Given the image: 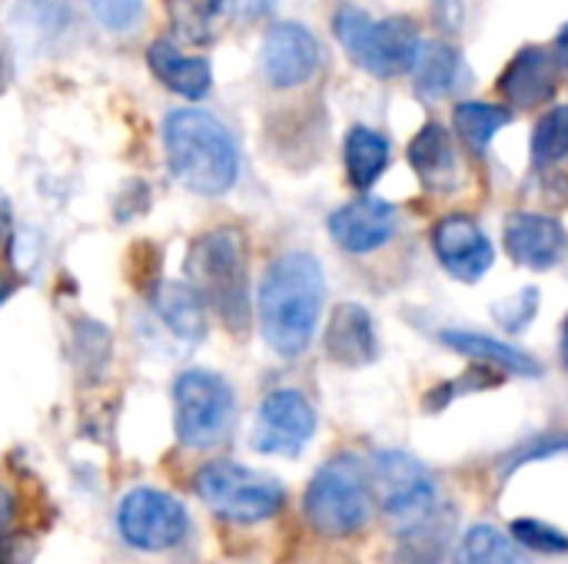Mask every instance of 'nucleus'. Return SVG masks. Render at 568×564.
<instances>
[{"label": "nucleus", "mask_w": 568, "mask_h": 564, "mask_svg": "<svg viewBox=\"0 0 568 564\" xmlns=\"http://www.w3.org/2000/svg\"><path fill=\"white\" fill-rule=\"evenodd\" d=\"M0 73H3V66H0Z\"/></svg>", "instance_id": "39"}, {"label": "nucleus", "mask_w": 568, "mask_h": 564, "mask_svg": "<svg viewBox=\"0 0 568 564\" xmlns=\"http://www.w3.org/2000/svg\"><path fill=\"white\" fill-rule=\"evenodd\" d=\"M173 33L186 43H210L216 37L220 17H223V0H166Z\"/></svg>", "instance_id": "25"}, {"label": "nucleus", "mask_w": 568, "mask_h": 564, "mask_svg": "<svg viewBox=\"0 0 568 564\" xmlns=\"http://www.w3.org/2000/svg\"><path fill=\"white\" fill-rule=\"evenodd\" d=\"M116 529L123 542L136 552H170L190 532V515L183 502L160 489H133L116 505Z\"/></svg>", "instance_id": "8"}, {"label": "nucleus", "mask_w": 568, "mask_h": 564, "mask_svg": "<svg viewBox=\"0 0 568 564\" xmlns=\"http://www.w3.org/2000/svg\"><path fill=\"white\" fill-rule=\"evenodd\" d=\"M260 66L273 86L280 90L300 86L320 66V43L303 23H276L263 37Z\"/></svg>", "instance_id": "12"}, {"label": "nucleus", "mask_w": 568, "mask_h": 564, "mask_svg": "<svg viewBox=\"0 0 568 564\" xmlns=\"http://www.w3.org/2000/svg\"><path fill=\"white\" fill-rule=\"evenodd\" d=\"M562 362H566L568 369V316L566 322H562Z\"/></svg>", "instance_id": "37"}, {"label": "nucleus", "mask_w": 568, "mask_h": 564, "mask_svg": "<svg viewBox=\"0 0 568 564\" xmlns=\"http://www.w3.org/2000/svg\"><path fill=\"white\" fill-rule=\"evenodd\" d=\"M556 86H559V70H556V60L542 47L519 50L516 60L499 76V93L519 110H532L552 100Z\"/></svg>", "instance_id": "16"}, {"label": "nucleus", "mask_w": 568, "mask_h": 564, "mask_svg": "<svg viewBox=\"0 0 568 564\" xmlns=\"http://www.w3.org/2000/svg\"><path fill=\"white\" fill-rule=\"evenodd\" d=\"M153 312L183 342H200L206 336V306L190 283H156Z\"/></svg>", "instance_id": "20"}, {"label": "nucleus", "mask_w": 568, "mask_h": 564, "mask_svg": "<svg viewBox=\"0 0 568 564\" xmlns=\"http://www.w3.org/2000/svg\"><path fill=\"white\" fill-rule=\"evenodd\" d=\"M93 17L100 20V27L113 30V33H126L136 30L143 20V0H87Z\"/></svg>", "instance_id": "29"}, {"label": "nucleus", "mask_w": 568, "mask_h": 564, "mask_svg": "<svg viewBox=\"0 0 568 564\" xmlns=\"http://www.w3.org/2000/svg\"><path fill=\"white\" fill-rule=\"evenodd\" d=\"M193 489L203 505H210L220 519L253 525L266 522L283 509V485L263 472H253L240 462H206L193 475Z\"/></svg>", "instance_id": "7"}, {"label": "nucleus", "mask_w": 568, "mask_h": 564, "mask_svg": "<svg viewBox=\"0 0 568 564\" xmlns=\"http://www.w3.org/2000/svg\"><path fill=\"white\" fill-rule=\"evenodd\" d=\"M306 522L326 539H349L366 529L373 512L369 465L343 452L320 465L303 499Z\"/></svg>", "instance_id": "4"}, {"label": "nucleus", "mask_w": 568, "mask_h": 564, "mask_svg": "<svg viewBox=\"0 0 568 564\" xmlns=\"http://www.w3.org/2000/svg\"><path fill=\"white\" fill-rule=\"evenodd\" d=\"M146 63L166 90H173L186 100H203L213 86L210 60L180 53L173 40H153L146 50Z\"/></svg>", "instance_id": "17"}, {"label": "nucleus", "mask_w": 568, "mask_h": 564, "mask_svg": "<svg viewBox=\"0 0 568 564\" xmlns=\"http://www.w3.org/2000/svg\"><path fill=\"white\" fill-rule=\"evenodd\" d=\"M186 283L230 332L250 326V263L236 229H210L190 246Z\"/></svg>", "instance_id": "3"}, {"label": "nucleus", "mask_w": 568, "mask_h": 564, "mask_svg": "<svg viewBox=\"0 0 568 564\" xmlns=\"http://www.w3.org/2000/svg\"><path fill=\"white\" fill-rule=\"evenodd\" d=\"M506 253L526 269H552L566 259V226L542 213H513L506 219Z\"/></svg>", "instance_id": "14"}, {"label": "nucleus", "mask_w": 568, "mask_h": 564, "mask_svg": "<svg viewBox=\"0 0 568 564\" xmlns=\"http://www.w3.org/2000/svg\"><path fill=\"white\" fill-rule=\"evenodd\" d=\"M316 432V412L296 389L270 392L256 409L253 449L263 455H296Z\"/></svg>", "instance_id": "10"}, {"label": "nucleus", "mask_w": 568, "mask_h": 564, "mask_svg": "<svg viewBox=\"0 0 568 564\" xmlns=\"http://www.w3.org/2000/svg\"><path fill=\"white\" fill-rule=\"evenodd\" d=\"M323 346H326V356L346 369H359V366L376 362L379 339H376L373 316L359 302H339L329 316Z\"/></svg>", "instance_id": "15"}, {"label": "nucleus", "mask_w": 568, "mask_h": 564, "mask_svg": "<svg viewBox=\"0 0 568 564\" xmlns=\"http://www.w3.org/2000/svg\"><path fill=\"white\" fill-rule=\"evenodd\" d=\"M7 236H10V206H7V199L0 196V246H3Z\"/></svg>", "instance_id": "35"}, {"label": "nucleus", "mask_w": 568, "mask_h": 564, "mask_svg": "<svg viewBox=\"0 0 568 564\" xmlns=\"http://www.w3.org/2000/svg\"><path fill=\"white\" fill-rule=\"evenodd\" d=\"M416 90L429 100L446 96L459 80V53L449 43H423L416 53Z\"/></svg>", "instance_id": "24"}, {"label": "nucleus", "mask_w": 568, "mask_h": 564, "mask_svg": "<svg viewBox=\"0 0 568 564\" xmlns=\"http://www.w3.org/2000/svg\"><path fill=\"white\" fill-rule=\"evenodd\" d=\"M170 173L196 196H223L240 176V153L230 130L206 110H173L163 120Z\"/></svg>", "instance_id": "2"}, {"label": "nucleus", "mask_w": 568, "mask_h": 564, "mask_svg": "<svg viewBox=\"0 0 568 564\" xmlns=\"http://www.w3.org/2000/svg\"><path fill=\"white\" fill-rule=\"evenodd\" d=\"M7 293H10V286H7V279H3V276H0V302H3V299H7Z\"/></svg>", "instance_id": "38"}, {"label": "nucleus", "mask_w": 568, "mask_h": 564, "mask_svg": "<svg viewBox=\"0 0 568 564\" xmlns=\"http://www.w3.org/2000/svg\"><path fill=\"white\" fill-rule=\"evenodd\" d=\"M333 30L349 60L373 76H399L413 70L416 53L423 47L419 30L409 17H386L376 23L356 7H339Z\"/></svg>", "instance_id": "5"}, {"label": "nucleus", "mask_w": 568, "mask_h": 564, "mask_svg": "<svg viewBox=\"0 0 568 564\" xmlns=\"http://www.w3.org/2000/svg\"><path fill=\"white\" fill-rule=\"evenodd\" d=\"M433 253L439 266L463 283L483 279L496 259V249L483 233V226L463 213H449L433 226Z\"/></svg>", "instance_id": "11"}, {"label": "nucleus", "mask_w": 568, "mask_h": 564, "mask_svg": "<svg viewBox=\"0 0 568 564\" xmlns=\"http://www.w3.org/2000/svg\"><path fill=\"white\" fill-rule=\"evenodd\" d=\"M236 419L233 386L210 369H186L173 382V429L186 449L220 445Z\"/></svg>", "instance_id": "6"}, {"label": "nucleus", "mask_w": 568, "mask_h": 564, "mask_svg": "<svg viewBox=\"0 0 568 564\" xmlns=\"http://www.w3.org/2000/svg\"><path fill=\"white\" fill-rule=\"evenodd\" d=\"M509 535L519 548H529V552H542V555H568V535L559 532L556 525L549 522H539V519H516L509 525Z\"/></svg>", "instance_id": "28"}, {"label": "nucleus", "mask_w": 568, "mask_h": 564, "mask_svg": "<svg viewBox=\"0 0 568 564\" xmlns=\"http://www.w3.org/2000/svg\"><path fill=\"white\" fill-rule=\"evenodd\" d=\"M37 253H40V243L30 239V246H23V236L13 239V266H17L20 273H33V266H37V259H40Z\"/></svg>", "instance_id": "33"}, {"label": "nucleus", "mask_w": 568, "mask_h": 564, "mask_svg": "<svg viewBox=\"0 0 568 564\" xmlns=\"http://www.w3.org/2000/svg\"><path fill=\"white\" fill-rule=\"evenodd\" d=\"M449 349L483 362V366H496L509 376H526V379H536L542 372L539 359H532L529 352L509 346V342H499L493 336H483V332H466V329H446L439 336Z\"/></svg>", "instance_id": "21"}, {"label": "nucleus", "mask_w": 568, "mask_h": 564, "mask_svg": "<svg viewBox=\"0 0 568 564\" xmlns=\"http://www.w3.org/2000/svg\"><path fill=\"white\" fill-rule=\"evenodd\" d=\"M453 535H456V512L436 505L429 515L403 525L396 555L403 564H443L453 545Z\"/></svg>", "instance_id": "18"}, {"label": "nucleus", "mask_w": 568, "mask_h": 564, "mask_svg": "<svg viewBox=\"0 0 568 564\" xmlns=\"http://www.w3.org/2000/svg\"><path fill=\"white\" fill-rule=\"evenodd\" d=\"M562 156H568V106H556L539 120L532 133V160L539 166H549Z\"/></svg>", "instance_id": "27"}, {"label": "nucleus", "mask_w": 568, "mask_h": 564, "mask_svg": "<svg viewBox=\"0 0 568 564\" xmlns=\"http://www.w3.org/2000/svg\"><path fill=\"white\" fill-rule=\"evenodd\" d=\"M369 482L383 512L403 525L436 509V482L429 469L406 452H376L369 465Z\"/></svg>", "instance_id": "9"}, {"label": "nucleus", "mask_w": 568, "mask_h": 564, "mask_svg": "<svg viewBox=\"0 0 568 564\" xmlns=\"http://www.w3.org/2000/svg\"><path fill=\"white\" fill-rule=\"evenodd\" d=\"M13 515H17V509H13V495L0 485V539H3V532L10 529Z\"/></svg>", "instance_id": "34"}, {"label": "nucleus", "mask_w": 568, "mask_h": 564, "mask_svg": "<svg viewBox=\"0 0 568 564\" xmlns=\"http://www.w3.org/2000/svg\"><path fill=\"white\" fill-rule=\"evenodd\" d=\"M326 302L323 266L310 253H283L260 283V332L276 356L296 359L310 349Z\"/></svg>", "instance_id": "1"}, {"label": "nucleus", "mask_w": 568, "mask_h": 564, "mask_svg": "<svg viewBox=\"0 0 568 564\" xmlns=\"http://www.w3.org/2000/svg\"><path fill=\"white\" fill-rule=\"evenodd\" d=\"M536 309H539V293L529 286V289H523L519 296H513V299L499 302L493 312H496V319H499L509 332H523V329L532 322Z\"/></svg>", "instance_id": "30"}, {"label": "nucleus", "mask_w": 568, "mask_h": 564, "mask_svg": "<svg viewBox=\"0 0 568 564\" xmlns=\"http://www.w3.org/2000/svg\"><path fill=\"white\" fill-rule=\"evenodd\" d=\"M509 120H513V113L506 106H496V103H459L453 113L456 133L463 136V143L473 153H483Z\"/></svg>", "instance_id": "26"}, {"label": "nucleus", "mask_w": 568, "mask_h": 564, "mask_svg": "<svg viewBox=\"0 0 568 564\" xmlns=\"http://www.w3.org/2000/svg\"><path fill=\"white\" fill-rule=\"evenodd\" d=\"M453 564H529V558L513 542V535H506L493 525H473L459 539Z\"/></svg>", "instance_id": "23"}, {"label": "nucleus", "mask_w": 568, "mask_h": 564, "mask_svg": "<svg viewBox=\"0 0 568 564\" xmlns=\"http://www.w3.org/2000/svg\"><path fill=\"white\" fill-rule=\"evenodd\" d=\"M276 0H223V13H233L240 20H253L260 13H266Z\"/></svg>", "instance_id": "32"}, {"label": "nucleus", "mask_w": 568, "mask_h": 564, "mask_svg": "<svg viewBox=\"0 0 568 564\" xmlns=\"http://www.w3.org/2000/svg\"><path fill=\"white\" fill-rule=\"evenodd\" d=\"M559 53H562V63L568 66V27L562 30V37H559Z\"/></svg>", "instance_id": "36"}, {"label": "nucleus", "mask_w": 568, "mask_h": 564, "mask_svg": "<svg viewBox=\"0 0 568 564\" xmlns=\"http://www.w3.org/2000/svg\"><path fill=\"white\" fill-rule=\"evenodd\" d=\"M389 166V143L369 126H353L346 136V173L356 189H369Z\"/></svg>", "instance_id": "22"}, {"label": "nucleus", "mask_w": 568, "mask_h": 564, "mask_svg": "<svg viewBox=\"0 0 568 564\" xmlns=\"http://www.w3.org/2000/svg\"><path fill=\"white\" fill-rule=\"evenodd\" d=\"M396 206L386 203V199H373V196H363V199H353L346 206H339L333 216H329V236L336 239L339 249L353 253V256H363V253H373L379 246H386L396 233Z\"/></svg>", "instance_id": "13"}, {"label": "nucleus", "mask_w": 568, "mask_h": 564, "mask_svg": "<svg viewBox=\"0 0 568 564\" xmlns=\"http://www.w3.org/2000/svg\"><path fill=\"white\" fill-rule=\"evenodd\" d=\"M552 455H568V435H546V439H539V442L526 445L519 455H513V459H509V465H506V469H519V465H526V462L552 459Z\"/></svg>", "instance_id": "31"}, {"label": "nucleus", "mask_w": 568, "mask_h": 564, "mask_svg": "<svg viewBox=\"0 0 568 564\" xmlns=\"http://www.w3.org/2000/svg\"><path fill=\"white\" fill-rule=\"evenodd\" d=\"M409 163L426 189H453L456 186L459 163H456V146H453V136L446 133V126L426 123L409 143Z\"/></svg>", "instance_id": "19"}]
</instances>
